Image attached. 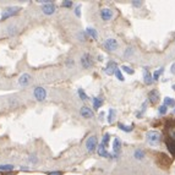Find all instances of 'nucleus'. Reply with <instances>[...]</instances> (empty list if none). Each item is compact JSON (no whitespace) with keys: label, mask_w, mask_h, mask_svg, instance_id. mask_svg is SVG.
<instances>
[{"label":"nucleus","mask_w":175,"mask_h":175,"mask_svg":"<svg viewBox=\"0 0 175 175\" xmlns=\"http://www.w3.org/2000/svg\"><path fill=\"white\" fill-rule=\"evenodd\" d=\"M142 4H143L142 1H132V5H134V6H136V7H138V6H141Z\"/></svg>","instance_id":"obj_32"},{"label":"nucleus","mask_w":175,"mask_h":175,"mask_svg":"<svg viewBox=\"0 0 175 175\" xmlns=\"http://www.w3.org/2000/svg\"><path fill=\"white\" fill-rule=\"evenodd\" d=\"M173 89H174V91H175V85H174V86H173Z\"/></svg>","instance_id":"obj_37"},{"label":"nucleus","mask_w":175,"mask_h":175,"mask_svg":"<svg viewBox=\"0 0 175 175\" xmlns=\"http://www.w3.org/2000/svg\"><path fill=\"white\" fill-rule=\"evenodd\" d=\"M75 12H76V15H77V16H80V15H81V10H80V6H77V7H76Z\"/></svg>","instance_id":"obj_34"},{"label":"nucleus","mask_w":175,"mask_h":175,"mask_svg":"<svg viewBox=\"0 0 175 175\" xmlns=\"http://www.w3.org/2000/svg\"><path fill=\"white\" fill-rule=\"evenodd\" d=\"M80 114L84 116V118H93V110L89 109L88 107H82L80 109Z\"/></svg>","instance_id":"obj_11"},{"label":"nucleus","mask_w":175,"mask_h":175,"mask_svg":"<svg viewBox=\"0 0 175 175\" xmlns=\"http://www.w3.org/2000/svg\"><path fill=\"white\" fill-rule=\"evenodd\" d=\"M167 147L169 152L175 156V121L172 120L167 125Z\"/></svg>","instance_id":"obj_1"},{"label":"nucleus","mask_w":175,"mask_h":175,"mask_svg":"<svg viewBox=\"0 0 175 175\" xmlns=\"http://www.w3.org/2000/svg\"><path fill=\"white\" fill-rule=\"evenodd\" d=\"M113 151H114V153H115V154L120 153V151H121V143H120V140H119V138H115V140H114Z\"/></svg>","instance_id":"obj_15"},{"label":"nucleus","mask_w":175,"mask_h":175,"mask_svg":"<svg viewBox=\"0 0 175 175\" xmlns=\"http://www.w3.org/2000/svg\"><path fill=\"white\" fill-rule=\"evenodd\" d=\"M162 72H163V68L162 69H159V70H157V71H154V74H153V80H158L159 79V76L162 75Z\"/></svg>","instance_id":"obj_25"},{"label":"nucleus","mask_w":175,"mask_h":175,"mask_svg":"<svg viewBox=\"0 0 175 175\" xmlns=\"http://www.w3.org/2000/svg\"><path fill=\"white\" fill-rule=\"evenodd\" d=\"M100 17L104 21H109L113 18V11L110 9H102L100 10Z\"/></svg>","instance_id":"obj_9"},{"label":"nucleus","mask_w":175,"mask_h":175,"mask_svg":"<svg viewBox=\"0 0 175 175\" xmlns=\"http://www.w3.org/2000/svg\"><path fill=\"white\" fill-rule=\"evenodd\" d=\"M115 75H116V77L120 80V81H124V76H122V74H121V71L119 70V69H116L115 70V72H114Z\"/></svg>","instance_id":"obj_27"},{"label":"nucleus","mask_w":175,"mask_h":175,"mask_svg":"<svg viewBox=\"0 0 175 175\" xmlns=\"http://www.w3.org/2000/svg\"><path fill=\"white\" fill-rule=\"evenodd\" d=\"M148 99H150V102L151 103H157L158 102V99H159V92L157 91V89H152L150 93H148Z\"/></svg>","instance_id":"obj_10"},{"label":"nucleus","mask_w":175,"mask_h":175,"mask_svg":"<svg viewBox=\"0 0 175 175\" xmlns=\"http://www.w3.org/2000/svg\"><path fill=\"white\" fill-rule=\"evenodd\" d=\"M29 161L33 162V163H36V162H37V158H36L34 156H31V157H29Z\"/></svg>","instance_id":"obj_35"},{"label":"nucleus","mask_w":175,"mask_h":175,"mask_svg":"<svg viewBox=\"0 0 175 175\" xmlns=\"http://www.w3.org/2000/svg\"><path fill=\"white\" fill-rule=\"evenodd\" d=\"M81 64H82V66H84L85 69H88V68L93 66V60H92V58H91L89 54H85V55L81 58Z\"/></svg>","instance_id":"obj_8"},{"label":"nucleus","mask_w":175,"mask_h":175,"mask_svg":"<svg viewBox=\"0 0 175 175\" xmlns=\"http://www.w3.org/2000/svg\"><path fill=\"white\" fill-rule=\"evenodd\" d=\"M87 33L89 34V37H92L93 39H97V38H98V32H97L94 28H92V27H88Z\"/></svg>","instance_id":"obj_18"},{"label":"nucleus","mask_w":175,"mask_h":175,"mask_svg":"<svg viewBox=\"0 0 175 175\" xmlns=\"http://www.w3.org/2000/svg\"><path fill=\"white\" fill-rule=\"evenodd\" d=\"M29 82H31V76H29L28 74H23V75L18 79V84H20L21 86H23V87L27 86Z\"/></svg>","instance_id":"obj_12"},{"label":"nucleus","mask_w":175,"mask_h":175,"mask_svg":"<svg viewBox=\"0 0 175 175\" xmlns=\"http://www.w3.org/2000/svg\"><path fill=\"white\" fill-rule=\"evenodd\" d=\"M47 174L48 175H63V173H61V172H48Z\"/></svg>","instance_id":"obj_33"},{"label":"nucleus","mask_w":175,"mask_h":175,"mask_svg":"<svg viewBox=\"0 0 175 175\" xmlns=\"http://www.w3.org/2000/svg\"><path fill=\"white\" fill-rule=\"evenodd\" d=\"M146 138H147V142L151 145V146H158L161 143V140H162V135L158 132V131H148L147 135H146Z\"/></svg>","instance_id":"obj_2"},{"label":"nucleus","mask_w":175,"mask_h":175,"mask_svg":"<svg viewBox=\"0 0 175 175\" xmlns=\"http://www.w3.org/2000/svg\"><path fill=\"white\" fill-rule=\"evenodd\" d=\"M109 138H110V135L109 134H105L104 136H103V141H102V145L107 148V146H108V143H109Z\"/></svg>","instance_id":"obj_21"},{"label":"nucleus","mask_w":175,"mask_h":175,"mask_svg":"<svg viewBox=\"0 0 175 175\" xmlns=\"http://www.w3.org/2000/svg\"><path fill=\"white\" fill-rule=\"evenodd\" d=\"M119 126V129H121V130H124V131H126V132H130V131H132V126H125L124 124H119L118 125Z\"/></svg>","instance_id":"obj_23"},{"label":"nucleus","mask_w":175,"mask_h":175,"mask_svg":"<svg viewBox=\"0 0 175 175\" xmlns=\"http://www.w3.org/2000/svg\"><path fill=\"white\" fill-rule=\"evenodd\" d=\"M115 119V110L114 109H109V115H108V122L111 124Z\"/></svg>","instance_id":"obj_20"},{"label":"nucleus","mask_w":175,"mask_h":175,"mask_svg":"<svg viewBox=\"0 0 175 175\" xmlns=\"http://www.w3.org/2000/svg\"><path fill=\"white\" fill-rule=\"evenodd\" d=\"M122 70L125 71V72H127V74H130V75H132L135 71H134V69H131V68H129V66H126V65H122Z\"/></svg>","instance_id":"obj_26"},{"label":"nucleus","mask_w":175,"mask_h":175,"mask_svg":"<svg viewBox=\"0 0 175 175\" xmlns=\"http://www.w3.org/2000/svg\"><path fill=\"white\" fill-rule=\"evenodd\" d=\"M98 154L100 156V157H103V158H109L110 157V154L107 152V150H105V147L102 145V143H99V146H98Z\"/></svg>","instance_id":"obj_14"},{"label":"nucleus","mask_w":175,"mask_h":175,"mask_svg":"<svg viewBox=\"0 0 175 175\" xmlns=\"http://www.w3.org/2000/svg\"><path fill=\"white\" fill-rule=\"evenodd\" d=\"M115 70H116V63L115 61H109L107 68H105V72L108 75H111V74L115 72Z\"/></svg>","instance_id":"obj_13"},{"label":"nucleus","mask_w":175,"mask_h":175,"mask_svg":"<svg viewBox=\"0 0 175 175\" xmlns=\"http://www.w3.org/2000/svg\"><path fill=\"white\" fill-rule=\"evenodd\" d=\"M93 107L94 109H98L99 107H102V100L98 98H93Z\"/></svg>","instance_id":"obj_22"},{"label":"nucleus","mask_w":175,"mask_h":175,"mask_svg":"<svg viewBox=\"0 0 175 175\" xmlns=\"http://www.w3.org/2000/svg\"><path fill=\"white\" fill-rule=\"evenodd\" d=\"M174 114H175V109H174Z\"/></svg>","instance_id":"obj_38"},{"label":"nucleus","mask_w":175,"mask_h":175,"mask_svg":"<svg viewBox=\"0 0 175 175\" xmlns=\"http://www.w3.org/2000/svg\"><path fill=\"white\" fill-rule=\"evenodd\" d=\"M79 95H80V98H81L82 100H86V99H87L86 93H85V92H84V89H81V88L79 89Z\"/></svg>","instance_id":"obj_28"},{"label":"nucleus","mask_w":175,"mask_h":175,"mask_svg":"<svg viewBox=\"0 0 175 175\" xmlns=\"http://www.w3.org/2000/svg\"><path fill=\"white\" fill-rule=\"evenodd\" d=\"M42 4H43L42 10H43V12H44L45 15H52V14H54V11H55V5H54L53 2H50V1H42Z\"/></svg>","instance_id":"obj_7"},{"label":"nucleus","mask_w":175,"mask_h":175,"mask_svg":"<svg viewBox=\"0 0 175 175\" xmlns=\"http://www.w3.org/2000/svg\"><path fill=\"white\" fill-rule=\"evenodd\" d=\"M97 146H98V140H97V137H95V136L88 137L87 141H86V148H87L88 152H89V153H93V152L95 151Z\"/></svg>","instance_id":"obj_5"},{"label":"nucleus","mask_w":175,"mask_h":175,"mask_svg":"<svg viewBox=\"0 0 175 175\" xmlns=\"http://www.w3.org/2000/svg\"><path fill=\"white\" fill-rule=\"evenodd\" d=\"M143 79H145V84H147V85H151V84H152V81H153L152 75H151L147 70H145V76H143Z\"/></svg>","instance_id":"obj_16"},{"label":"nucleus","mask_w":175,"mask_h":175,"mask_svg":"<svg viewBox=\"0 0 175 175\" xmlns=\"http://www.w3.org/2000/svg\"><path fill=\"white\" fill-rule=\"evenodd\" d=\"M64 7H71L72 6V1H70V0H66V1H63V4H61Z\"/></svg>","instance_id":"obj_29"},{"label":"nucleus","mask_w":175,"mask_h":175,"mask_svg":"<svg viewBox=\"0 0 175 175\" xmlns=\"http://www.w3.org/2000/svg\"><path fill=\"white\" fill-rule=\"evenodd\" d=\"M14 165L12 164H2L0 165V170H12Z\"/></svg>","instance_id":"obj_24"},{"label":"nucleus","mask_w":175,"mask_h":175,"mask_svg":"<svg viewBox=\"0 0 175 175\" xmlns=\"http://www.w3.org/2000/svg\"><path fill=\"white\" fill-rule=\"evenodd\" d=\"M134 157H135L136 159L141 161V159H143V158H145V152H143L142 150H136V151H135V153H134Z\"/></svg>","instance_id":"obj_17"},{"label":"nucleus","mask_w":175,"mask_h":175,"mask_svg":"<svg viewBox=\"0 0 175 175\" xmlns=\"http://www.w3.org/2000/svg\"><path fill=\"white\" fill-rule=\"evenodd\" d=\"M164 105H165V107H174L175 100L173 99V98L167 97V98H164Z\"/></svg>","instance_id":"obj_19"},{"label":"nucleus","mask_w":175,"mask_h":175,"mask_svg":"<svg viewBox=\"0 0 175 175\" xmlns=\"http://www.w3.org/2000/svg\"><path fill=\"white\" fill-rule=\"evenodd\" d=\"M33 95L34 98L38 100V102H43L45 98H47V91L44 89L43 87H36L34 91H33Z\"/></svg>","instance_id":"obj_6"},{"label":"nucleus","mask_w":175,"mask_h":175,"mask_svg":"<svg viewBox=\"0 0 175 175\" xmlns=\"http://www.w3.org/2000/svg\"><path fill=\"white\" fill-rule=\"evenodd\" d=\"M172 74H175V63L173 64V66H172Z\"/></svg>","instance_id":"obj_36"},{"label":"nucleus","mask_w":175,"mask_h":175,"mask_svg":"<svg viewBox=\"0 0 175 175\" xmlns=\"http://www.w3.org/2000/svg\"><path fill=\"white\" fill-rule=\"evenodd\" d=\"M20 9H21V7H18V6H12V7L10 6V7H6V9L2 11V14H1V20H6V18H9V17L16 15V14L20 11Z\"/></svg>","instance_id":"obj_3"},{"label":"nucleus","mask_w":175,"mask_h":175,"mask_svg":"<svg viewBox=\"0 0 175 175\" xmlns=\"http://www.w3.org/2000/svg\"><path fill=\"white\" fill-rule=\"evenodd\" d=\"M132 52H134V49H132V48H130V49H126V52H125V58H129V56L132 54Z\"/></svg>","instance_id":"obj_31"},{"label":"nucleus","mask_w":175,"mask_h":175,"mask_svg":"<svg viewBox=\"0 0 175 175\" xmlns=\"http://www.w3.org/2000/svg\"><path fill=\"white\" fill-rule=\"evenodd\" d=\"M118 47H119V43H118V41L114 39V38H108V39L104 41V48H105L108 52H114V50L118 49Z\"/></svg>","instance_id":"obj_4"},{"label":"nucleus","mask_w":175,"mask_h":175,"mask_svg":"<svg viewBox=\"0 0 175 175\" xmlns=\"http://www.w3.org/2000/svg\"><path fill=\"white\" fill-rule=\"evenodd\" d=\"M167 108H168V107H165L164 104H163V105H161V108H159V114L164 115V114L167 113Z\"/></svg>","instance_id":"obj_30"}]
</instances>
